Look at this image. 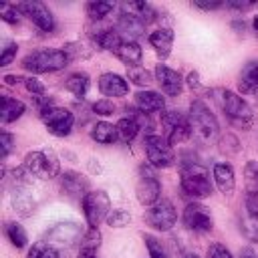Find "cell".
Instances as JSON below:
<instances>
[{"label": "cell", "mask_w": 258, "mask_h": 258, "mask_svg": "<svg viewBox=\"0 0 258 258\" xmlns=\"http://www.w3.org/2000/svg\"><path fill=\"white\" fill-rule=\"evenodd\" d=\"M216 101L220 105V109L224 111V115L228 117V121L240 129H250L254 123V111L252 107L234 91L230 89H220L216 91Z\"/></svg>", "instance_id": "obj_1"}, {"label": "cell", "mask_w": 258, "mask_h": 258, "mask_svg": "<svg viewBox=\"0 0 258 258\" xmlns=\"http://www.w3.org/2000/svg\"><path fill=\"white\" fill-rule=\"evenodd\" d=\"M179 183L183 194L191 196V198H208L214 191L210 173L204 165L196 163V161H187L181 165L179 169Z\"/></svg>", "instance_id": "obj_2"}, {"label": "cell", "mask_w": 258, "mask_h": 258, "mask_svg": "<svg viewBox=\"0 0 258 258\" xmlns=\"http://www.w3.org/2000/svg\"><path fill=\"white\" fill-rule=\"evenodd\" d=\"M22 167L28 175L40 177V179H52L60 173V161L54 149L46 147L42 151H28L24 155Z\"/></svg>", "instance_id": "obj_3"}, {"label": "cell", "mask_w": 258, "mask_h": 258, "mask_svg": "<svg viewBox=\"0 0 258 258\" xmlns=\"http://www.w3.org/2000/svg\"><path fill=\"white\" fill-rule=\"evenodd\" d=\"M69 64V56L62 48H40L32 50L22 58V67L30 73H54Z\"/></svg>", "instance_id": "obj_4"}, {"label": "cell", "mask_w": 258, "mask_h": 258, "mask_svg": "<svg viewBox=\"0 0 258 258\" xmlns=\"http://www.w3.org/2000/svg\"><path fill=\"white\" fill-rule=\"evenodd\" d=\"M189 123H191L194 133L200 135L204 141L214 139V137L218 135V131H220V125H218L216 115H214V113L210 111V107H208L204 101H200V99H196V101L191 103V107H189Z\"/></svg>", "instance_id": "obj_5"}, {"label": "cell", "mask_w": 258, "mask_h": 258, "mask_svg": "<svg viewBox=\"0 0 258 258\" xmlns=\"http://www.w3.org/2000/svg\"><path fill=\"white\" fill-rule=\"evenodd\" d=\"M143 145H145V155H147L149 165H153V167L173 165L175 153H173V147L169 145V141L165 137H161L157 133H147Z\"/></svg>", "instance_id": "obj_6"}, {"label": "cell", "mask_w": 258, "mask_h": 258, "mask_svg": "<svg viewBox=\"0 0 258 258\" xmlns=\"http://www.w3.org/2000/svg\"><path fill=\"white\" fill-rule=\"evenodd\" d=\"M83 214L89 228H97L111 214V200L103 189L89 191L83 200Z\"/></svg>", "instance_id": "obj_7"}, {"label": "cell", "mask_w": 258, "mask_h": 258, "mask_svg": "<svg viewBox=\"0 0 258 258\" xmlns=\"http://www.w3.org/2000/svg\"><path fill=\"white\" fill-rule=\"evenodd\" d=\"M143 220L147 226H151L157 232H167L175 226L177 222V212L173 208V204L169 200H159L157 204H153L151 208L145 210Z\"/></svg>", "instance_id": "obj_8"}, {"label": "cell", "mask_w": 258, "mask_h": 258, "mask_svg": "<svg viewBox=\"0 0 258 258\" xmlns=\"http://www.w3.org/2000/svg\"><path fill=\"white\" fill-rule=\"evenodd\" d=\"M40 119L46 125V129L56 137H67L73 131V125H75V115L69 109L56 107V105H50V107L42 109Z\"/></svg>", "instance_id": "obj_9"}, {"label": "cell", "mask_w": 258, "mask_h": 258, "mask_svg": "<svg viewBox=\"0 0 258 258\" xmlns=\"http://www.w3.org/2000/svg\"><path fill=\"white\" fill-rule=\"evenodd\" d=\"M159 196H161V183L159 179L155 177V173L147 167H141V175L137 179V185H135V198L141 206H147L151 208L153 204L159 202Z\"/></svg>", "instance_id": "obj_10"}, {"label": "cell", "mask_w": 258, "mask_h": 258, "mask_svg": "<svg viewBox=\"0 0 258 258\" xmlns=\"http://www.w3.org/2000/svg\"><path fill=\"white\" fill-rule=\"evenodd\" d=\"M16 6L20 10V14L28 16L38 30H42V32H52L54 30V16H52V12L48 10V6L44 2L26 0V2H20Z\"/></svg>", "instance_id": "obj_11"}, {"label": "cell", "mask_w": 258, "mask_h": 258, "mask_svg": "<svg viewBox=\"0 0 258 258\" xmlns=\"http://www.w3.org/2000/svg\"><path fill=\"white\" fill-rule=\"evenodd\" d=\"M83 232H81V226L75 224V222H60L56 226H52L48 232H46V240L50 246L54 248H71L75 242H81L83 240Z\"/></svg>", "instance_id": "obj_12"}, {"label": "cell", "mask_w": 258, "mask_h": 258, "mask_svg": "<svg viewBox=\"0 0 258 258\" xmlns=\"http://www.w3.org/2000/svg\"><path fill=\"white\" fill-rule=\"evenodd\" d=\"M181 220H183V226L191 232H210L214 228V220H212L210 210L198 202H191L185 206Z\"/></svg>", "instance_id": "obj_13"}, {"label": "cell", "mask_w": 258, "mask_h": 258, "mask_svg": "<svg viewBox=\"0 0 258 258\" xmlns=\"http://www.w3.org/2000/svg\"><path fill=\"white\" fill-rule=\"evenodd\" d=\"M155 81L161 87V91L169 97H177L183 91V79L177 71L169 69L167 64H155Z\"/></svg>", "instance_id": "obj_14"}, {"label": "cell", "mask_w": 258, "mask_h": 258, "mask_svg": "<svg viewBox=\"0 0 258 258\" xmlns=\"http://www.w3.org/2000/svg\"><path fill=\"white\" fill-rule=\"evenodd\" d=\"M99 91L105 97H125L129 93V83L117 73H103L99 77Z\"/></svg>", "instance_id": "obj_15"}, {"label": "cell", "mask_w": 258, "mask_h": 258, "mask_svg": "<svg viewBox=\"0 0 258 258\" xmlns=\"http://www.w3.org/2000/svg\"><path fill=\"white\" fill-rule=\"evenodd\" d=\"M60 189L71 198L85 200V196L89 194V179L77 171H64L60 175Z\"/></svg>", "instance_id": "obj_16"}, {"label": "cell", "mask_w": 258, "mask_h": 258, "mask_svg": "<svg viewBox=\"0 0 258 258\" xmlns=\"http://www.w3.org/2000/svg\"><path fill=\"white\" fill-rule=\"evenodd\" d=\"M10 202H12L14 212H16L18 216H22V218L32 216V212H34V208H36V202H34L30 189H28L26 185H22V183L16 185V187L12 189V194H10Z\"/></svg>", "instance_id": "obj_17"}, {"label": "cell", "mask_w": 258, "mask_h": 258, "mask_svg": "<svg viewBox=\"0 0 258 258\" xmlns=\"http://www.w3.org/2000/svg\"><path fill=\"white\" fill-rule=\"evenodd\" d=\"M212 175H214V181H216V187L224 194V196H232L234 187H236V175H234V167L226 161H220L214 165L212 169Z\"/></svg>", "instance_id": "obj_18"}, {"label": "cell", "mask_w": 258, "mask_h": 258, "mask_svg": "<svg viewBox=\"0 0 258 258\" xmlns=\"http://www.w3.org/2000/svg\"><path fill=\"white\" fill-rule=\"evenodd\" d=\"M173 30L171 28H157L155 32L149 34V44L155 48L157 56L159 58H167L171 54V48H173Z\"/></svg>", "instance_id": "obj_19"}, {"label": "cell", "mask_w": 258, "mask_h": 258, "mask_svg": "<svg viewBox=\"0 0 258 258\" xmlns=\"http://www.w3.org/2000/svg\"><path fill=\"white\" fill-rule=\"evenodd\" d=\"M135 107L143 113H157L165 109V99L161 97V93H155V91H139L135 95Z\"/></svg>", "instance_id": "obj_20"}, {"label": "cell", "mask_w": 258, "mask_h": 258, "mask_svg": "<svg viewBox=\"0 0 258 258\" xmlns=\"http://www.w3.org/2000/svg\"><path fill=\"white\" fill-rule=\"evenodd\" d=\"M117 30L125 32L129 36V40H133V38H139V36L145 34V22L141 18H137L135 14L121 12V16L117 20Z\"/></svg>", "instance_id": "obj_21"}, {"label": "cell", "mask_w": 258, "mask_h": 258, "mask_svg": "<svg viewBox=\"0 0 258 258\" xmlns=\"http://www.w3.org/2000/svg\"><path fill=\"white\" fill-rule=\"evenodd\" d=\"M24 111H26V105L22 101H18L14 97H8V95H4L0 99V121L4 125H8V123L16 121L18 117H22Z\"/></svg>", "instance_id": "obj_22"}, {"label": "cell", "mask_w": 258, "mask_h": 258, "mask_svg": "<svg viewBox=\"0 0 258 258\" xmlns=\"http://www.w3.org/2000/svg\"><path fill=\"white\" fill-rule=\"evenodd\" d=\"M115 54L127 64V69L139 67L141 64V58H143V50H141V46L135 40H123V44L119 46V50Z\"/></svg>", "instance_id": "obj_23"}, {"label": "cell", "mask_w": 258, "mask_h": 258, "mask_svg": "<svg viewBox=\"0 0 258 258\" xmlns=\"http://www.w3.org/2000/svg\"><path fill=\"white\" fill-rule=\"evenodd\" d=\"M93 42L103 48V50H111V52H117L119 46L123 44V38H121V32L115 30V28H107V30H101L93 36Z\"/></svg>", "instance_id": "obj_24"}, {"label": "cell", "mask_w": 258, "mask_h": 258, "mask_svg": "<svg viewBox=\"0 0 258 258\" xmlns=\"http://www.w3.org/2000/svg\"><path fill=\"white\" fill-rule=\"evenodd\" d=\"M91 137L101 145H111L119 139V131H117V125H111L107 121H99V123L93 125Z\"/></svg>", "instance_id": "obj_25"}, {"label": "cell", "mask_w": 258, "mask_h": 258, "mask_svg": "<svg viewBox=\"0 0 258 258\" xmlns=\"http://www.w3.org/2000/svg\"><path fill=\"white\" fill-rule=\"evenodd\" d=\"M89 85H91L89 75H87V73H81V71L71 73V75L67 77V81H64V89H67L69 93H73L75 97H85L87 91H89Z\"/></svg>", "instance_id": "obj_26"}, {"label": "cell", "mask_w": 258, "mask_h": 258, "mask_svg": "<svg viewBox=\"0 0 258 258\" xmlns=\"http://www.w3.org/2000/svg\"><path fill=\"white\" fill-rule=\"evenodd\" d=\"M238 89L242 93H254L258 89V62H248L242 69L240 81H238Z\"/></svg>", "instance_id": "obj_27"}, {"label": "cell", "mask_w": 258, "mask_h": 258, "mask_svg": "<svg viewBox=\"0 0 258 258\" xmlns=\"http://www.w3.org/2000/svg\"><path fill=\"white\" fill-rule=\"evenodd\" d=\"M4 234H6V238H8V242L14 246V248H24L26 244H28V236H26V230L20 226V224H16V222H8L6 226H4Z\"/></svg>", "instance_id": "obj_28"}, {"label": "cell", "mask_w": 258, "mask_h": 258, "mask_svg": "<svg viewBox=\"0 0 258 258\" xmlns=\"http://www.w3.org/2000/svg\"><path fill=\"white\" fill-rule=\"evenodd\" d=\"M244 187L248 196L258 198V163L248 161L244 167Z\"/></svg>", "instance_id": "obj_29"}, {"label": "cell", "mask_w": 258, "mask_h": 258, "mask_svg": "<svg viewBox=\"0 0 258 258\" xmlns=\"http://www.w3.org/2000/svg\"><path fill=\"white\" fill-rule=\"evenodd\" d=\"M85 10H87V16H89L91 20H101V18L109 16V12L115 10V4H113V2L97 0V2H89V4L85 6Z\"/></svg>", "instance_id": "obj_30"}, {"label": "cell", "mask_w": 258, "mask_h": 258, "mask_svg": "<svg viewBox=\"0 0 258 258\" xmlns=\"http://www.w3.org/2000/svg\"><path fill=\"white\" fill-rule=\"evenodd\" d=\"M117 131H119V139L125 141V143H129L139 133V125L133 119H129V117H123V119L117 121Z\"/></svg>", "instance_id": "obj_31"}, {"label": "cell", "mask_w": 258, "mask_h": 258, "mask_svg": "<svg viewBox=\"0 0 258 258\" xmlns=\"http://www.w3.org/2000/svg\"><path fill=\"white\" fill-rule=\"evenodd\" d=\"M127 79H129L133 85H137V87H149V85L153 83L151 73H149L145 67H141V64L127 69Z\"/></svg>", "instance_id": "obj_32"}, {"label": "cell", "mask_w": 258, "mask_h": 258, "mask_svg": "<svg viewBox=\"0 0 258 258\" xmlns=\"http://www.w3.org/2000/svg\"><path fill=\"white\" fill-rule=\"evenodd\" d=\"M161 123L167 131L175 129V127H181V125H189V117H185L183 113L179 111H163L161 113Z\"/></svg>", "instance_id": "obj_33"}, {"label": "cell", "mask_w": 258, "mask_h": 258, "mask_svg": "<svg viewBox=\"0 0 258 258\" xmlns=\"http://www.w3.org/2000/svg\"><path fill=\"white\" fill-rule=\"evenodd\" d=\"M26 258H58V248L50 246L48 242H36L28 250Z\"/></svg>", "instance_id": "obj_34"}, {"label": "cell", "mask_w": 258, "mask_h": 258, "mask_svg": "<svg viewBox=\"0 0 258 258\" xmlns=\"http://www.w3.org/2000/svg\"><path fill=\"white\" fill-rule=\"evenodd\" d=\"M143 242H145V248H147V252H149V258H169L165 246H163L155 236L145 234V236H143Z\"/></svg>", "instance_id": "obj_35"}, {"label": "cell", "mask_w": 258, "mask_h": 258, "mask_svg": "<svg viewBox=\"0 0 258 258\" xmlns=\"http://www.w3.org/2000/svg\"><path fill=\"white\" fill-rule=\"evenodd\" d=\"M111 228H125L129 222H131V214L127 212V210H123V208H115V210H111V214L107 216V220H105Z\"/></svg>", "instance_id": "obj_36"}, {"label": "cell", "mask_w": 258, "mask_h": 258, "mask_svg": "<svg viewBox=\"0 0 258 258\" xmlns=\"http://www.w3.org/2000/svg\"><path fill=\"white\" fill-rule=\"evenodd\" d=\"M101 240H103V236H101L99 228H89L81 240V250H95L97 252L101 246Z\"/></svg>", "instance_id": "obj_37"}, {"label": "cell", "mask_w": 258, "mask_h": 258, "mask_svg": "<svg viewBox=\"0 0 258 258\" xmlns=\"http://www.w3.org/2000/svg\"><path fill=\"white\" fill-rule=\"evenodd\" d=\"M62 50H64V54L69 56V62H71V60H77V58H87V56L91 54V50H89L83 42H79V40L64 44Z\"/></svg>", "instance_id": "obj_38"}, {"label": "cell", "mask_w": 258, "mask_h": 258, "mask_svg": "<svg viewBox=\"0 0 258 258\" xmlns=\"http://www.w3.org/2000/svg\"><path fill=\"white\" fill-rule=\"evenodd\" d=\"M191 133H194L191 123L189 125H181V127H175V129L167 131V141H169V145H177V143L187 141L191 137Z\"/></svg>", "instance_id": "obj_39"}, {"label": "cell", "mask_w": 258, "mask_h": 258, "mask_svg": "<svg viewBox=\"0 0 258 258\" xmlns=\"http://www.w3.org/2000/svg\"><path fill=\"white\" fill-rule=\"evenodd\" d=\"M0 16L4 22L8 24H16L20 20V10L16 4H8V2H2L0 4Z\"/></svg>", "instance_id": "obj_40"}, {"label": "cell", "mask_w": 258, "mask_h": 258, "mask_svg": "<svg viewBox=\"0 0 258 258\" xmlns=\"http://www.w3.org/2000/svg\"><path fill=\"white\" fill-rule=\"evenodd\" d=\"M127 117L129 119H133L137 125H139V129H145V131H149L151 129V121H149V115L147 113H143V111H139L137 107H129L127 109Z\"/></svg>", "instance_id": "obj_41"}, {"label": "cell", "mask_w": 258, "mask_h": 258, "mask_svg": "<svg viewBox=\"0 0 258 258\" xmlns=\"http://www.w3.org/2000/svg\"><path fill=\"white\" fill-rule=\"evenodd\" d=\"M238 149H240V141L236 139V135H232V133L222 135V139H220V151H224V153H238Z\"/></svg>", "instance_id": "obj_42"}, {"label": "cell", "mask_w": 258, "mask_h": 258, "mask_svg": "<svg viewBox=\"0 0 258 258\" xmlns=\"http://www.w3.org/2000/svg\"><path fill=\"white\" fill-rule=\"evenodd\" d=\"M16 52H18V44H16V42H6V46H4L2 52H0V67L10 64V62L16 58Z\"/></svg>", "instance_id": "obj_43"}, {"label": "cell", "mask_w": 258, "mask_h": 258, "mask_svg": "<svg viewBox=\"0 0 258 258\" xmlns=\"http://www.w3.org/2000/svg\"><path fill=\"white\" fill-rule=\"evenodd\" d=\"M24 87H26L28 93H32V97H42L44 95V85L36 77H32V75L24 79Z\"/></svg>", "instance_id": "obj_44"}, {"label": "cell", "mask_w": 258, "mask_h": 258, "mask_svg": "<svg viewBox=\"0 0 258 258\" xmlns=\"http://www.w3.org/2000/svg\"><path fill=\"white\" fill-rule=\"evenodd\" d=\"M93 111H95L97 115H101V117H107V115H113L115 105H113V101H109V99H99L97 103H93Z\"/></svg>", "instance_id": "obj_45"}, {"label": "cell", "mask_w": 258, "mask_h": 258, "mask_svg": "<svg viewBox=\"0 0 258 258\" xmlns=\"http://www.w3.org/2000/svg\"><path fill=\"white\" fill-rule=\"evenodd\" d=\"M12 145H14V135L8 131H2L0 133V157L2 159H6V155L12 151Z\"/></svg>", "instance_id": "obj_46"}, {"label": "cell", "mask_w": 258, "mask_h": 258, "mask_svg": "<svg viewBox=\"0 0 258 258\" xmlns=\"http://www.w3.org/2000/svg\"><path fill=\"white\" fill-rule=\"evenodd\" d=\"M206 258H232V252L224 246V244H210L208 252H206Z\"/></svg>", "instance_id": "obj_47"}, {"label": "cell", "mask_w": 258, "mask_h": 258, "mask_svg": "<svg viewBox=\"0 0 258 258\" xmlns=\"http://www.w3.org/2000/svg\"><path fill=\"white\" fill-rule=\"evenodd\" d=\"M246 212H248V218L258 222V198L254 196H248L246 198Z\"/></svg>", "instance_id": "obj_48"}, {"label": "cell", "mask_w": 258, "mask_h": 258, "mask_svg": "<svg viewBox=\"0 0 258 258\" xmlns=\"http://www.w3.org/2000/svg\"><path fill=\"white\" fill-rule=\"evenodd\" d=\"M196 8H202V10H216V8H220L224 2H220V0H194L191 2Z\"/></svg>", "instance_id": "obj_49"}, {"label": "cell", "mask_w": 258, "mask_h": 258, "mask_svg": "<svg viewBox=\"0 0 258 258\" xmlns=\"http://www.w3.org/2000/svg\"><path fill=\"white\" fill-rule=\"evenodd\" d=\"M226 6H230L234 10H248V8L254 6V2H250V0H228Z\"/></svg>", "instance_id": "obj_50"}, {"label": "cell", "mask_w": 258, "mask_h": 258, "mask_svg": "<svg viewBox=\"0 0 258 258\" xmlns=\"http://www.w3.org/2000/svg\"><path fill=\"white\" fill-rule=\"evenodd\" d=\"M187 85H189L191 89H200V87H202V83H200V75H198L196 71H191V73L187 75Z\"/></svg>", "instance_id": "obj_51"}, {"label": "cell", "mask_w": 258, "mask_h": 258, "mask_svg": "<svg viewBox=\"0 0 258 258\" xmlns=\"http://www.w3.org/2000/svg\"><path fill=\"white\" fill-rule=\"evenodd\" d=\"M2 81H4L6 85H10V87H12V85H18V83H20V81H24V79H22V77H18V75H4V77H2Z\"/></svg>", "instance_id": "obj_52"}, {"label": "cell", "mask_w": 258, "mask_h": 258, "mask_svg": "<svg viewBox=\"0 0 258 258\" xmlns=\"http://www.w3.org/2000/svg\"><path fill=\"white\" fill-rule=\"evenodd\" d=\"M77 258H97V252L95 250H81Z\"/></svg>", "instance_id": "obj_53"}, {"label": "cell", "mask_w": 258, "mask_h": 258, "mask_svg": "<svg viewBox=\"0 0 258 258\" xmlns=\"http://www.w3.org/2000/svg\"><path fill=\"white\" fill-rule=\"evenodd\" d=\"M240 258H256V254L250 250V248H246V250H242V254H240Z\"/></svg>", "instance_id": "obj_54"}, {"label": "cell", "mask_w": 258, "mask_h": 258, "mask_svg": "<svg viewBox=\"0 0 258 258\" xmlns=\"http://www.w3.org/2000/svg\"><path fill=\"white\" fill-rule=\"evenodd\" d=\"M252 24H254V28L258 30V16H254V20H252Z\"/></svg>", "instance_id": "obj_55"}, {"label": "cell", "mask_w": 258, "mask_h": 258, "mask_svg": "<svg viewBox=\"0 0 258 258\" xmlns=\"http://www.w3.org/2000/svg\"><path fill=\"white\" fill-rule=\"evenodd\" d=\"M183 258H198V256H196V254H185Z\"/></svg>", "instance_id": "obj_56"}]
</instances>
